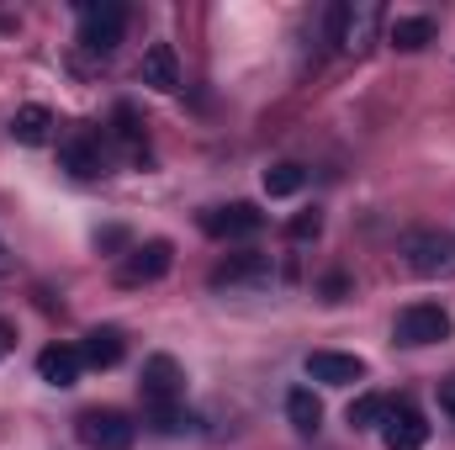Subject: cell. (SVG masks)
I'll return each instance as SVG.
<instances>
[{"mask_svg":"<svg viewBox=\"0 0 455 450\" xmlns=\"http://www.w3.org/2000/svg\"><path fill=\"white\" fill-rule=\"evenodd\" d=\"M429 43H435V21H429V16H397V21H392V48L419 53V48H429Z\"/></svg>","mask_w":455,"mask_h":450,"instance_id":"cell-18","label":"cell"},{"mask_svg":"<svg viewBox=\"0 0 455 450\" xmlns=\"http://www.w3.org/2000/svg\"><path fill=\"white\" fill-rule=\"evenodd\" d=\"M180 392H186L180 366L170 355H148L143 360V403L148 408H170V403H180Z\"/></svg>","mask_w":455,"mask_h":450,"instance_id":"cell-8","label":"cell"},{"mask_svg":"<svg viewBox=\"0 0 455 450\" xmlns=\"http://www.w3.org/2000/svg\"><path fill=\"white\" fill-rule=\"evenodd\" d=\"M138 80L154 85V91H175V85H180V59H175V48H170V43H154V48L143 53V64H138Z\"/></svg>","mask_w":455,"mask_h":450,"instance_id":"cell-13","label":"cell"},{"mask_svg":"<svg viewBox=\"0 0 455 450\" xmlns=\"http://www.w3.org/2000/svg\"><path fill=\"white\" fill-rule=\"evenodd\" d=\"M202 228H207L212 238H254V233L265 228V213H254L249 202H233V207L202 213Z\"/></svg>","mask_w":455,"mask_h":450,"instance_id":"cell-9","label":"cell"},{"mask_svg":"<svg viewBox=\"0 0 455 450\" xmlns=\"http://www.w3.org/2000/svg\"><path fill=\"white\" fill-rule=\"evenodd\" d=\"M307 376L323 382V387H355L365 376V360L360 355H339V350H313L307 355Z\"/></svg>","mask_w":455,"mask_h":450,"instance_id":"cell-10","label":"cell"},{"mask_svg":"<svg viewBox=\"0 0 455 450\" xmlns=\"http://www.w3.org/2000/svg\"><path fill=\"white\" fill-rule=\"evenodd\" d=\"M122 32H127V11L122 5H85L80 11V43H85V53H116Z\"/></svg>","mask_w":455,"mask_h":450,"instance_id":"cell-4","label":"cell"},{"mask_svg":"<svg viewBox=\"0 0 455 450\" xmlns=\"http://www.w3.org/2000/svg\"><path fill=\"white\" fill-rule=\"evenodd\" d=\"M429 440V424L413 403H387V419H381V446L387 450H424Z\"/></svg>","mask_w":455,"mask_h":450,"instance_id":"cell-6","label":"cell"},{"mask_svg":"<svg viewBox=\"0 0 455 450\" xmlns=\"http://www.w3.org/2000/svg\"><path fill=\"white\" fill-rule=\"evenodd\" d=\"M397 344H408V350H419V344H440V339H451V313L440 308V302H408L403 313H397Z\"/></svg>","mask_w":455,"mask_h":450,"instance_id":"cell-1","label":"cell"},{"mask_svg":"<svg viewBox=\"0 0 455 450\" xmlns=\"http://www.w3.org/2000/svg\"><path fill=\"white\" fill-rule=\"evenodd\" d=\"M11 138L27 143V149L48 143V138H53V112H48V107H21V112L11 117Z\"/></svg>","mask_w":455,"mask_h":450,"instance_id":"cell-15","label":"cell"},{"mask_svg":"<svg viewBox=\"0 0 455 450\" xmlns=\"http://www.w3.org/2000/svg\"><path fill=\"white\" fill-rule=\"evenodd\" d=\"M75 435H80V446H91V450H127L138 430H132V419L116 414V408H91V414L75 419Z\"/></svg>","mask_w":455,"mask_h":450,"instance_id":"cell-2","label":"cell"},{"mask_svg":"<svg viewBox=\"0 0 455 450\" xmlns=\"http://www.w3.org/2000/svg\"><path fill=\"white\" fill-rule=\"evenodd\" d=\"M381 419H387V398H371V392H365V398L349 403V424H355V430H376Z\"/></svg>","mask_w":455,"mask_h":450,"instance_id":"cell-19","label":"cell"},{"mask_svg":"<svg viewBox=\"0 0 455 450\" xmlns=\"http://www.w3.org/2000/svg\"><path fill=\"white\" fill-rule=\"evenodd\" d=\"M80 371H85L80 344H48V350L37 355V376H43L48 387H75V382H80Z\"/></svg>","mask_w":455,"mask_h":450,"instance_id":"cell-11","label":"cell"},{"mask_svg":"<svg viewBox=\"0 0 455 450\" xmlns=\"http://www.w3.org/2000/svg\"><path fill=\"white\" fill-rule=\"evenodd\" d=\"M265 191H270V197L302 191V165H275V170H265Z\"/></svg>","mask_w":455,"mask_h":450,"instance_id":"cell-20","label":"cell"},{"mask_svg":"<svg viewBox=\"0 0 455 450\" xmlns=\"http://www.w3.org/2000/svg\"><path fill=\"white\" fill-rule=\"evenodd\" d=\"M186 424H191V419H186V414H180L175 403H170V408H154V430H164V435H175V430H186Z\"/></svg>","mask_w":455,"mask_h":450,"instance_id":"cell-21","label":"cell"},{"mask_svg":"<svg viewBox=\"0 0 455 450\" xmlns=\"http://www.w3.org/2000/svg\"><path fill=\"white\" fill-rule=\"evenodd\" d=\"M440 408L455 419V376H445V382H440Z\"/></svg>","mask_w":455,"mask_h":450,"instance_id":"cell-23","label":"cell"},{"mask_svg":"<svg viewBox=\"0 0 455 450\" xmlns=\"http://www.w3.org/2000/svg\"><path fill=\"white\" fill-rule=\"evenodd\" d=\"M11 270H16V254H11V244H5V238H0V281H5V276H11Z\"/></svg>","mask_w":455,"mask_h":450,"instance_id":"cell-25","label":"cell"},{"mask_svg":"<svg viewBox=\"0 0 455 450\" xmlns=\"http://www.w3.org/2000/svg\"><path fill=\"white\" fill-rule=\"evenodd\" d=\"M11 350H16V329H11V324H5V318H0V360H5V355H11Z\"/></svg>","mask_w":455,"mask_h":450,"instance_id":"cell-24","label":"cell"},{"mask_svg":"<svg viewBox=\"0 0 455 450\" xmlns=\"http://www.w3.org/2000/svg\"><path fill=\"white\" fill-rule=\"evenodd\" d=\"M59 165H64L69 175L91 181V175H101V170H107V154H101V143H96V138H64V143H59Z\"/></svg>","mask_w":455,"mask_h":450,"instance_id":"cell-14","label":"cell"},{"mask_svg":"<svg viewBox=\"0 0 455 450\" xmlns=\"http://www.w3.org/2000/svg\"><path fill=\"white\" fill-rule=\"evenodd\" d=\"M259 281H270V260L265 254H228L212 270V286H259Z\"/></svg>","mask_w":455,"mask_h":450,"instance_id":"cell-12","label":"cell"},{"mask_svg":"<svg viewBox=\"0 0 455 450\" xmlns=\"http://www.w3.org/2000/svg\"><path fill=\"white\" fill-rule=\"evenodd\" d=\"M80 360L96 366V371H112L116 360H122V334L116 329H91V334L80 339Z\"/></svg>","mask_w":455,"mask_h":450,"instance_id":"cell-16","label":"cell"},{"mask_svg":"<svg viewBox=\"0 0 455 450\" xmlns=\"http://www.w3.org/2000/svg\"><path fill=\"white\" fill-rule=\"evenodd\" d=\"M170 265H175L170 238H148V244H138V249L127 254V265L116 270V281H122V286H148V281H159Z\"/></svg>","mask_w":455,"mask_h":450,"instance_id":"cell-5","label":"cell"},{"mask_svg":"<svg viewBox=\"0 0 455 450\" xmlns=\"http://www.w3.org/2000/svg\"><path fill=\"white\" fill-rule=\"evenodd\" d=\"M376 27H381V5L376 0H355L334 11V43L344 53H365L376 43Z\"/></svg>","mask_w":455,"mask_h":450,"instance_id":"cell-3","label":"cell"},{"mask_svg":"<svg viewBox=\"0 0 455 450\" xmlns=\"http://www.w3.org/2000/svg\"><path fill=\"white\" fill-rule=\"evenodd\" d=\"M286 419H291L297 435H318V424H323V403H318L307 387H297V392H286Z\"/></svg>","mask_w":455,"mask_h":450,"instance_id":"cell-17","label":"cell"},{"mask_svg":"<svg viewBox=\"0 0 455 450\" xmlns=\"http://www.w3.org/2000/svg\"><path fill=\"white\" fill-rule=\"evenodd\" d=\"M403 254H408V270H419V276H445L455 265V244L440 233H424V228L403 238Z\"/></svg>","mask_w":455,"mask_h":450,"instance_id":"cell-7","label":"cell"},{"mask_svg":"<svg viewBox=\"0 0 455 450\" xmlns=\"http://www.w3.org/2000/svg\"><path fill=\"white\" fill-rule=\"evenodd\" d=\"M291 238H318V213H302V218H291V228H286Z\"/></svg>","mask_w":455,"mask_h":450,"instance_id":"cell-22","label":"cell"}]
</instances>
